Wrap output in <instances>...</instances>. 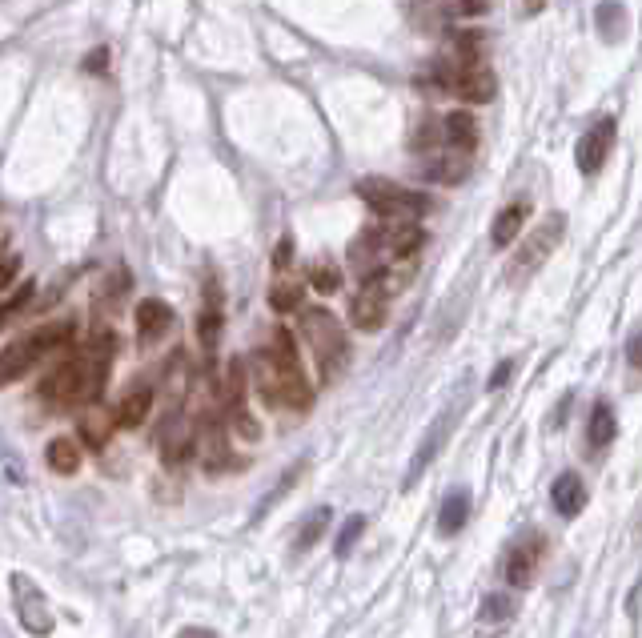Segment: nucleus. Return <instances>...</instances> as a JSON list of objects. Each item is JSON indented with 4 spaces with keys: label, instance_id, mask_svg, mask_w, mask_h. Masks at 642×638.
Segmentation results:
<instances>
[{
    "label": "nucleus",
    "instance_id": "12",
    "mask_svg": "<svg viewBox=\"0 0 642 638\" xmlns=\"http://www.w3.org/2000/svg\"><path fill=\"white\" fill-rule=\"evenodd\" d=\"M610 149H614V121H610V117H602V121H594V125L578 137L574 161H578V169H582L586 177H594V173H602V165H606Z\"/></svg>",
    "mask_w": 642,
    "mask_h": 638
},
{
    "label": "nucleus",
    "instance_id": "29",
    "mask_svg": "<svg viewBox=\"0 0 642 638\" xmlns=\"http://www.w3.org/2000/svg\"><path fill=\"white\" fill-rule=\"evenodd\" d=\"M362 534H366V514H354V518L342 526V534H338V542H334V554H338V558H350V550L358 546Z\"/></svg>",
    "mask_w": 642,
    "mask_h": 638
},
{
    "label": "nucleus",
    "instance_id": "19",
    "mask_svg": "<svg viewBox=\"0 0 642 638\" xmlns=\"http://www.w3.org/2000/svg\"><path fill=\"white\" fill-rule=\"evenodd\" d=\"M550 506L562 514V518H574L586 510V486L578 474H558L554 486H550Z\"/></svg>",
    "mask_w": 642,
    "mask_h": 638
},
{
    "label": "nucleus",
    "instance_id": "9",
    "mask_svg": "<svg viewBox=\"0 0 642 638\" xmlns=\"http://www.w3.org/2000/svg\"><path fill=\"white\" fill-rule=\"evenodd\" d=\"M9 594H13V610H17V618H21V626L29 630V634H53V626H57V614H53V602L45 598V590L37 586V578H29V574H9Z\"/></svg>",
    "mask_w": 642,
    "mask_h": 638
},
{
    "label": "nucleus",
    "instance_id": "35",
    "mask_svg": "<svg viewBox=\"0 0 642 638\" xmlns=\"http://www.w3.org/2000/svg\"><path fill=\"white\" fill-rule=\"evenodd\" d=\"M490 9V0H458V13L462 17H478V13H486Z\"/></svg>",
    "mask_w": 642,
    "mask_h": 638
},
{
    "label": "nucleus",
    "instance_id": "7",
    "mask_svg": "<svg viewBox=\"0 0 642 638\" xmlns=\"http://www.w3.org/2000/svg\"><path fill=\"white\" fill-rule=\"evenodd\" d=\"M562 237H566V217H562V213H550V217H546L542 225H534V229L526 233V241L514 249L510 265H506V281H510V285L530 281V277L550 261V253L562 245Z\"/></svg>",
    "mask_w": 642,
    "mask_h": 638
},
{
    "label": "nucleus",
    "instance_id": "8",
    "mask_svg": "<svg viewBox=\"0 0 642 638\" xmlns=\"http://www.w3.org/2000/svg\"><path fill=\"white\" fill-rule=\"evenodd\" d=\"M418 153L430 149H458V153H474L478 149V121L470 113H446V117H430L418 137H414Z\"/></svg>",
    "mask_w": 642,
    "mask_h": 638
},
{
    "label": "nucleus",
    "instance_id": "30",
    "mask_svg": "<svg viewBox=\"0 0 642 638\" xmlns=\"http://www.w3.org/2000/svg\"><path fill=\"white\" fill-rule=\"evenodd\" d=\"M129 281H133V277H129V269H113V277H109V281H105V289H101V305H117V301H121V293L129 289Z\"/></svg>",
    "mask_w": 642,
    "mask_h": 638
},
{
    "label": "nucleus",
    "instance_id": "24",
    "mask_svg": "<svg viewBox=\"0 0 642 638\" xmlns=\"http://www.w3.org/2000/svg\"><path fill=\"white\" fill-rule=\"evenodd\" d=\"M330 506H321V510H313V514H305V522H301V530H297V538H293V550L297 554H305V550H313V542L330 530Z\"/></svg>",
    "mask_w": 642,
    "mask_h": 638
},
{
    "label": "nucleus",
    "instance_id": "21",
    "mask_svg": "<svg viewBox=\"0 0 642 638\" xmlns=\"http://www.w3.org/2000/svg\"><path fill=\"white\" fill-rule=\"evenodd\" d=\"M618 434V422H614V406L610 402H594L590 410V422H586V446L590 450H606Z\"/></svg>",
    "mask_w": 642,
    "mask_h": 638
},
{
    "label": "nucleus",
    "instance_id": "23",
    "mask_svg": "<svg viewBox=\"0 0 642 638\" xmlns=\"http://www.w3.org/2000/svg\"><path fill=\"white\" fill-rule=\"evenodd\" d=\"M466 518H470V494H466V490H454V494H446V502H442V514H438V534L454 538V534L466 526Z\"/></svg>",
    "mask_w": 642,
    "mask_h": 638
},
{
    "label": "nucleus",
    "instance_id": "15",
    "mask_svg": "<svg viewBox=\"0 0 642 638\" xmlns=\"http://www.w3.org/2000/svg\"><path fill=\"white\" fill-rule=\"evenodd\" d=\"M157 446H161V458H165V466H181V462H185V458L197 450L193 426L185 422V414H181V410H169V418L161 422Z\"/></svg>",
    "mask_w": 642,
    "mask_h": 638
},
{
    "label": "nucleus",
    "instance_id": "39",
    "mask_svg": "<svg viewBox=\"0 0 642 638\" xmlns=\"http://www.w3.org/2000/svg\"><path fill=\"white\" fill-rule=\"evenodd\" d=\"M542 9H546V0H526V13H530V17L542 13Z\"/></svg>",
    "mask_w": 642,
    "mask_h": 638
},
{
    "label": "nucleus",
    "instance_id": "37",
    "mask_svg": "<svg viewBox=\"0 0 642 638\" xmlns=\"http://www.w3.org/2000/svg\"><path fill=\"white\" fill-rule=\"evenodd\" d=\"M105 57H109L105 49H97V53H89V61H85V69H89V73H93V69H97V73H105Z\"/></svg>",
    "mask_w": 642,
    "mask_h": 638
},
{
    "label": "nucleus",
    "instance_id": "2",
    "mask_svg": "<svg viewBox=\"0 0 642 638\" xmlns=\"http://www.w3.org/2000/svg\"><path fill=\"white\" fill-rule=\"evenodd\" d=\"M109 366H113V334L101 330L85 350L61 358L45 382H41V398L53 406H85L93 402L105 382H109Z\"/></svg>",
    "mask_w": 642,
    "mask_h": 638
},
{
    "label": "nucleus",
    "instance_id": "3",
    "mask_svg": "<svg viewBox=\"0 0 642 638\" xmlns=\"http://www.w3.org/2000/svg\"><path fill=\"white\" fill-rule=\"evenodd\" d=\"M297 326H301V338L317 362V382L321 386H334L346 366H350V338H346V326L338 322V317L330 309H321V305H309L301 309L297 317Z\"/></svg>",
    "mask_w": 642,
    "mask_h": 638
},
{
    "label": "nucleus",
    "instance_id": "26",
    "mask_svg": "<svg viewBox=\"0 0 642 638\" xmlns=\"http://www.w3.org/2000/svg\"><path fill=\"white\" fill-rule=\"evenodd\" d=\"M109 430H117V422H109L105 414H89V418H81V442H85L89 450H105Z\"/></svg>",
    "mask_w": 642,
    "mask_h": 638
},
{
    "label": "nucleus",
    "instance_id": "38",
    "mask_svg": "<svg viewBox=\"0 0 642 638\" xmlns=\"http://www.w3.org/2000/svg\"><path fill=\"white\" fill-rule=\"evenodd\" d=\"M177 638H217V634H213V630H205V626H185Z\"/></svg>",
    "mask_w": 642,
    "mask_h": 638
},
{
    "label": "nucleus",
    "instance_id": "6",
    "mask_svg": "<svg viewBox=\"0 0 642 638\" xmlns=\"http://www.w3.org/2000/svg\"><path fill=\"white\" fill-rule=\"evenodd\" d=\"M73 334H77V322H49V326H37L33 334H25V338H17L9 350H5V382H17L21 374H29V366H37V362H45V358H57L69 342H73Z\"/></svg>",
    "mask_w": 642,
    "mask_h": 638
},
{
    "label": "nucleus",
    "instance_id": "10",
    "mask_svg": "<svg viewBox=\"0 0 642 638\" xmlns=\"http://www.w3.org/2000/svg\"><path fill=\"white\" fill-rule=\"evenodd\" d=\"M462 410H466V398H458V402H454V406H450L442 418H434L430 434H426V438H422V446H418V458H414V462H410V470H406V482H402L406 490H410V486H414V482H418V478L430 470V462L438 458V450L450 442V434H454V426H458Z\"/></svg>",
    "mask_w": 642,
    "mask_h": 638
},
{
    "label": "nucleus",
    "instance_id": "22",
    "mask_svg": "<svg viewBox=\"0 0 642 638\" xmlns=\"http://www.w3.org/2000/svg\"><path fill=\"white\" fill-rule=\"evenodd\" d=\"M45 462H49V470H53V474L73 478V474L81 470V446H77L73 438H53V442H49V450H45Z\"/></svg>",
    "mask_w": 642,
    "mask_h": 638
},
{
    "label": "nucleus",
    "instance_id": "34",
    "mask_svg": "<svg viewBox=\"0 0 642 638\" xmlns=\"http://www.w3.org/2000/svg\"><path fill=\"white\" fill-rule=\"evenodd\" d=\"M17 269H21V257L17 253H5V273H0V289H13V277H17Z\"/></svg>",
    "mask_w": 642,
    "mask_h": 638
},
{
    "label": "nucleus",
    "instance_id": "16",
    "mask_svg": "<svg viewBox=\"0 0 642 638\" xmlns=\"http://www.w3.org/2000/svg\"><path fill=\"white\" fill-rule=\"evenodd\" d=\"M350 322L362 330V334H374L390 322V297H382L374 285H362L354 297H350Z\"/></svg>",
    "mask_w": 642,
    "mask_h": 638
},
{
    "label": "nucleus",
    "instance_id": "1",
    "mask_svg": "<svg viewBox=\"0 0 642 638\" xmlns=\"http://www.w3.org/2000/svg\"><path fill=\"white\" fill-rule=\"evenodd\" d=\"M253 382H257V394L277 410L305 414L313 406V386H309V378L301 370L297 342H293V334L285 326L273 330L269 346L253 354Z\"/></svg>",
    "mask_w": 642,
    "mask_h": 638
},
{
    "label": "nucleus",
    "instance_id": "32",
    "mask_svg": "<svg viewBox=\"0 0 642 638\" xmlns=\"http://www.w3.org/2000/svg\"><path fill=\"white\" fill-rule=\"evenodd\" d=\"M514 374H518V362H510V358H506V362H498V370H494V374H490V382H486V394H498Z\"/></svg>",
    "mask_w": 642,
    "mask_h": 638
},
{
    "label": "nucleus",
    "instance_id": "18",
    "mask_svg": "<svg viewBox=\"0 0 642 638\" xmlns=\"http://www.w3.org/2000/svg\"><path fill=\"white\" fill-rule=\"evenodd\" d=\"M149 414H153V390H149V386H133V390L121 398L113 422H117V430H141V426L149 422Z\"/></svg>",
    "mask_w": 642,
    "mask_h": 638
},
{
    "label": "nucleus",
    "instance_id": "4",
    "mask_svg": "<svg viewBox=\"0 0 642 638\" xmlns=\"http://www.w3.org/2000/svg\"><path fill=\"white\" fill-rule=\"evenodd\" d=\"M430 85L466 101V105H490L498 97V77L486 61H470V57H450V61H434L430 69Z\"/></svg>",
    "mask_w": 642,
    "mask_h": 638
},
{
    "label": "nucleus",
    "instance_id": "13",
    "mask_svg": "<svg viewBox=\"0 0 642 638\" xmlns=\"http://www.w3.org/2000/svg\"><path fill=\"white\" fill-rule=\"evenodd\" d=\"M474 169V153H458V149H430L422 153V177L434 185H462Z\"/></svg>",
    "mask_w": 642,
    "mask_h": 638
},
{
    "label": "nucleus",
    "instance_id": "5",
    "mask_svg": "<svg viewBox=\"0 0 642 638\" xmlns=\"http://www.w3.org/2000/svg\"><path fill=\"white\" fill-rule=\"evenodd\" d=\"M358 197L386 221V225H418L430 213V201L418 189H406L386 177H366L358 181Z\"/></svg>",
    "mask_w": 642,
    "mask_h": 638
},
{
    "label": "nucleus",
    "instance_id": "17",
    "mask_svg": "<svg viewBox=\"0 0 642 638\" xmlns=\"http://www.w3.org/2000/svg\"><path fill=\"white\" fill-rule=\"evenodd\" d=\"M217 338H221V293H217V285L209 281V285H205V309H201V317H197V342H201L205 358L217 354Z\"/></svg>",
    "mask_w": 642,
    "mask_h": 638
},
{
    "label": "nucleus",
    "instance_id": "25",
    "mask_svg": "<svg viewBox=\"0 0 642 638\" xmlns=\"http://www.w3.org/2000/svg\"><path fill=\"white\" fill-rule=\"evenodd\" d=\"M301 297H305V289H301V281H293V277H277L273 289H269V305H273L277 313L301 309Z\"/></svg>",
    "mask_w": 642,
    "mask_h": 638
},
{
    "label": "nucleus",
    "instance_id": "11",
    "mask_svg": "<svg viewBox=\"0 0 642 638\" xmlns=\"http://www.w3.org/2000/svg\"><path fill=\"white\" fill-rule=\"evenodd\" d=\"M133 322H137V346H141V350H153V346H161V342L173 334L177 313H173L169 301L145 297V301L137 305V313H133Z\"/></svg>",
    "mask_w": 642,
    "mask_h": 638
},
{
    "label": "nucleus",
    "instance_id": "20",
    "mask_svg": "<svg viewBox=\"0 0 642 638\" xmlns=\"http://www.w3.org/2000/svg\"><path fill=\"white\" fill-rule=\"evenodd\" d=\"M526 217H530V201H514V205H506V209L494 217V229H490V241H494V249H506V245H510L518 233H522Z\"/></svg>",
    "mask_w": 642,
    "mask_h": 638
},
{
    "label": "nucleus",
    "instance_id": "28",
    "mask_svg": "<svg viewBox=\"0 0 642 638\" xmlns=\"http://www.w3.org/2000/svg\"><path fill=\"white\" fill-rule=\"evenodd\" d=\"M309 285H313L317 293H338V285H342L338 265H330V261H313V269H309Z\"/></svg>",
    "mask_w": 642,
    "mask_h": 638
},
{
    "label": "nucleus",
    "instance_id": "36",
    "mask_svg": "<svg viewBox=\"0 0 642 638\" xmlns=\"http://www.w3.org/2000/svg\"><path fill=\"white\" fill-rule=\"evenodd\" d=\"M626 358H630V366H634V370H642V330L630 338V346H626Z\"/></svg>",
    "mask_w": 642,
    "mask_h": 638
},
{
    "label": "nucleus",
    "instance_id": "14",
    "mask_svg": "<svg viewBox=\"0 0 642 638\" xmlns=\"http://www.w3.org/2000/svg\"><path fill=\"white\" fill-rule=\"evenodd\" d=\"M542 550H546L542 534L518 538V542L510 546V558H506V582L518 586V590L534 586V574H538V566H542Z\"/></svg>",
    "mask_w": 642,
    "mask_h": 638
},
{
    "label": "nucleus",
    "instance_id": "27",
    "mask_svg": "<svg viewBox=\"0 0 642 638\" xmlns=\"http://www.w3.org/2000/svg\"><path fill=\"white\" fill-rule=\"evenodd\" d=\"M478 618H482L486 626H502V622H510V618H514V602H510V594H486V598H482Z\"/></svg>",
    "mask_w": 642,
    "mask_h": 638
},
{
    "label": "nucleus",
    "instance_id": "31",
    "mask_svg": "<svg viewBox=\"0 0 642 638\" xmlns=\"http://www.w3.org/2000/svg\"><path fill=\"white\" fill-rule=\"evenodd\" d=\"M229 422H233V434H237V438H245V442H253V438L261 434V426H257V418H253L249 410H237V414H229Z\"/></svg>",
    "mask_w": 642,
    "mask_h": 638
},
{
    "label": "nucleus",
    "instance_id": "33",
    "mask_svg": "<svg viewBox=\"0 0 642 638\" xmlns=\"http://www.w3.org/2000/svg\"><path fill=\"white\" fill-rule=\"evenodd\" d=\"M289 261H293V237H281V241H277V253H273V269L281 273V269H289Z\"/></svg>",
    "mask_w": 642,
    "mask_h": 638
}]
</instances>
